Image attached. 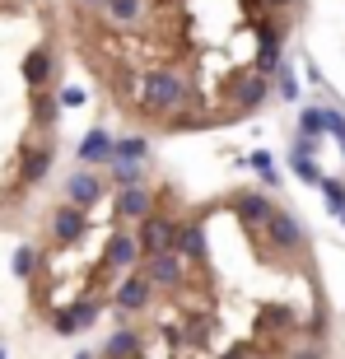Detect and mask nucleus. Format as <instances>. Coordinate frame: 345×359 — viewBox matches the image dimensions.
I'll use <instances>...</instances> for the list:
<instances>
[{
    "mask_svg": "<svg viewBox=\"0 0 345 359\" xmlns=\"http://www.w3.org/2000/svg\"><path fill=\"white\" fill-rule=\"evenodd\" d=\"M107 327L93 359H341L308 229L248 182L191 196Z\"/></svg>",
    "mask_w": 345,
    "mask_h": 359,
    "instance_id": "nucleus-1",
    "label": "nucleus"
},
{
    "mask_svg": "<svg viewBox=\"0 0 345 359\" xmlns=\"http://www.w3.org/2000/svg\"><path fill=\"white\" fill-rule=\"evenodd\" d=\"M304 19L308 0H61L70 61L140 140L252 121Z\"/></svg>",
    "mask_w": 345,
    "mask_h": 359,
    "instance_id": "nucleus-2",
    "label": "nucleus"
},
{
    "mask_svg": "<svg viewBox=\"0 0 345 359\" xmlns=\"http://www.w3.org/2000/svg\"><path fill=\"white\" fill-rule=\"evenodd\" d=\"M187 205L182 187L145 163L107 159L103 168H75L24 224L28 318L52 336H84L107 322Z\"/></svg>",
    "mask_w": 345,
    "mask_h": 359,
    "instance_id": "nucleus-3",
    "label": "nucleus"
},
{
    "mask_svg": "<svg viewBox=\"0 0 345 359\" xmlns=\"http://www.w3.org/2000/svg\"><path fill=\"white\" fill-rule=\"evenodd\" d=\"M61 0H0V229H24L61 163Z\"/></svg>",
    "mask_w": 345,
    "mask_h": 359,
    "instance_id": "nucleus-4",
    "label": "nucleus"
},
{
    "mask_svg": "<svg viewBox=\"0 0 345 359\" xmlns=\"http://www.w3.org/2000/svg\"><path fill=\"white\" fill-rule=\"evenodd\" d=\"M341 359H345V336H341Z\"/></svg>",
    "mask_w": 345,
    "mask_h": 359,
    "instance_id": "nucleus-5",
    "label": "nucleus"
}]
</instances>
